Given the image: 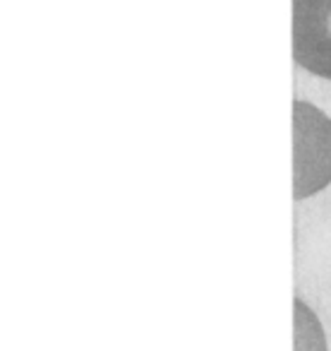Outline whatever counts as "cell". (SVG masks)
Returning a JSON list of instances; mask_svg holds the SVG:
<instances>
[{
	"label": "cell",
	"mask_w": 331,
	"mask_h": 351,
	"mask_svg": "<svg viewBox=\"0 0 331 351\" xmlns=\"http://www.w3.org/2000/svg\"><path fill=\"white\" fill-rule=\"evenodd\" d=\"M331 183V118L314 103L293 101V197L305 200Z\"/></svg>",
	"instance_id": "cell-1"
},
{
	"label": "cell",
	"mask_w": 331,
	"mask_h": 351,
	"mask_svg": "<svg viewBox=\"0 0 331 351\" xmlns=\"http://www.w3.org/2000/svg\"><path fill=\"white\" fill-rule=\"evenodd\" d=\"M293 58L303 70L331 80V0H293Z\"/></svg>",
	"instance_id": "cell-2"
},
{
	"label": "cell",
	"mask_w": 331,
	"mask_h": 351,
	"mask_svg": "<svg viewBox=\"0 0 331 351\" xmlns=\"http://www.w3.org/2000/svg\"><path fill=\"white\" fill-rule=\"evenodd\" d=\"M295 351H326L322 325L300 298H295Z\"/></svg>",
	"instance_id": "cell-3"
}]
</instances>
